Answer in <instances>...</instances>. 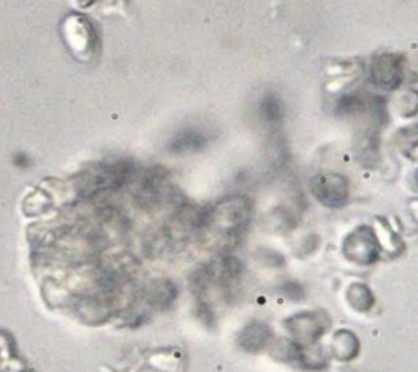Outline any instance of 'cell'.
<instances>
[{
    "instance_id": "1",
    "label": "cell",
    "mask_w": 418,
    "mask_h": 372,
    "mask_svg": "<svg viewBox=\"0 0 418 372\" xmlns=\"http://www.w3.org/2000/svg\"><path fill=\"white\" fill-rule=\"evenodd\" d=\"M250 219V201L245 198H229L215 208L199 214V230H208L226 242H234L244 232Z\"/></svg>"
},
{
    "instance_id": "2",
    "label": "cell",
    "mask_w": 418,
    "mask_h": 372,
    "mask_svg": "<svg viewBox=\"0 0 418 372\" xmlns=\"http://www.w3.org/2000/svg\"><path fill=\"white\" fill-rule=\"evenodd\" d=\"M286 327L299 346H312L329 328V315L324 312H303L288 318Z\"/></svg>"
},
{
    "instance_id": "3",
    "label": "cell",
    "mask_w": 418,
    "mask_h": 372,
    "mask_svg": "<svg viewBox=\"0 0 418 372\" xmlns=\"http://www.w3.org/2000/svg\"><path fill=\"white\" fill-rule=\"evenodd\" d=\"M379 240L371 227H358L345 238L343 253L356 264H371L379 258Z\"/></svg>"
},
{
    "instance_id": "4",
    "label": "cell",
    "mask_w": 418,
    "mask_h": 372,
    "mask_svg": "<svg viewBox=\"0 0 418 372\" xmlns=\"http://www.w3.org/2000/svg\"><path fill=\"white\" fill-rule=\"evenodd\" d=\"M310 189L315 198L329 208H340L347 203L349 188L348 181L343 175L338 173H322L312 178Z\"/></svg>"
},
{
    "instance_id": "5",
    "label": "cell",
    "mask_w": 418,
    "mask_h": 372,
    "mask_svg": "<svg viewBox=\"0 0 418 372\" xmlns=\"http://www.w3.org/2000/svg\"><path fill=\"white\" fill-rule=\"evenodd\" d=\"M371 77L374 85L384 90H394L402 82V62L392 54H382L373 62Z\"/></svg>"
},
{
    "instance_id": "6",
    "label": "cell",
    "mask_w": 418,
    "mask_h": 372,
    "mask_svg": "<svg viewBox=\"0 0 418 372\" xmlns=\"http://www.w3.org/2000/svg\"><path fill=\"white\" fill-rule=\"evenodd\" d=\"M271 340L270 327L264 322H252L239 336V345L247 351H260Z\"/></svg>"
},
{
    "instance_id": "7",
    "label": "cell",
    "mask_w": 418,
    "mask_h": 372,
    "mask_svg": "<svg viewBox=\"0 0 418 372\" xmlns=\"http://www.w3.org/2000/svg\"><path fill=\"white\" fill-rule=\"evenodd\" d=\"M177 297V287L168 279H159L154 281L145 291V301L154 308H165Z\"/></svg>"
},
{
    "instance_id": "8",
    "label": "cell",
    "mask_w": 418,
    "mask_h": 372,
    "mask_svg": "<svg viewBox=\"0 0 418 372\" xmlns=\"http://www.w3.org/2000/svg\"><path fill=\"white\" fill-rule=\"evenodd\" d=\"M204 136L196 129H185L178 132L177 136L173 137L172 142H170V150L175 152V154H183V152H193L201 149L204 145Z\"/></svg>"
},
{
    "instance_id": "9",
    "label": "cell",
    "mask_w": 418,
    "mask_h": 372,
    "mask_svg": "<svg viewBox=\"0 0 418 372\" xmlns=\"http://www.w3.org/2000/svg\"><path fill=\"white\" fill-rule=\"evenodd\" d=\"M332 343H333L335 352H337V356L342 357V359H348V357L356 355L358 340L352 331H347V330L337 331L335 333Z\"/></svg>"
},
{
    "instance_id": "10",
    "label": "cell",
    "mask_w": 418,
    "mask_h": 372,
    "mask_svg": "<svg viewBox=\"0 0 418 372\" xmlns=\"http://www.w3.org/2000/svg\"><path fill=\"white\" fill-rule=\"evenodd\" d=\"M348 302L349 306H353V308H356V310L366 312L373 307L374 297L368 286L356 282L348 289Z\"/></svg>"
},
{
    "instance_id": "11",
    "label": "cell",
    "mask_w": 418,
    "mask_h": 372,
    "mask_svg": "<svg viewBox=\"0 0 418 372\" xmlns=\"http://www.w3.org/2000/svg\"><path fill=\"white\" fill-rule=\"evenodd\" d=\"M281 103L275 95H266L261 101V115L266 121H278L281 117Z\"/></svg>"
}]
</instances>
